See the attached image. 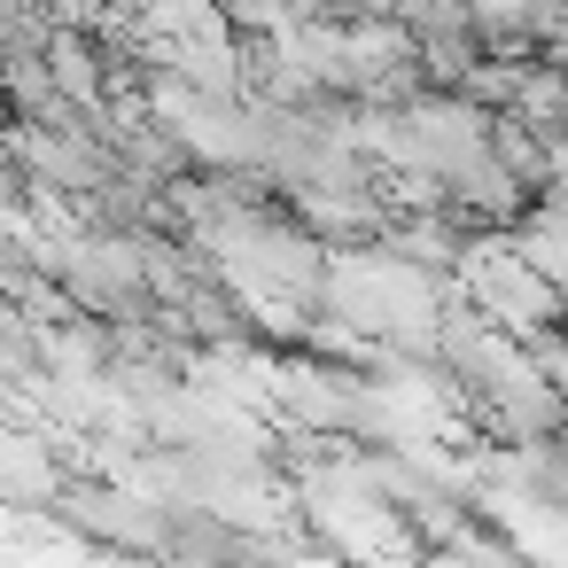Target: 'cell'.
Returning <instances> with one entry per match:
<instances>
[{"mask_svg":"<svg viewBox=\"0 0 568 568\" xmlns=\"http://www.w3.org/2000/svg\"><path fill=\"white\" fill-rule=\"evenodd\" d=\"M71 545L87 552H125V560H156V498L110 467H71L63 490L48 498V514Z\"/></svg>","mask_w":568,"mask_h":568,"instance_id":"6da1fadb","label":"cell"},{"mask_svg":"<svg viewBox=\"0 0 568 568\" xmlns=\"http://www.w3.org/2000/svg\"><path fill=\"white\" fill-rule=\"evenodd\" d=\"M63 475H71V444L48 420L0 428V506H9V514H48Z\"/></svg>","mask_w":568,"mask_h":568,"instance_id":"7a4b0ae2","label":"cell"},{"mask_svg":"<svg viewBox=\"0 0 568 568\" xmlns=\"http://www.w3.org/2000/svg\"><path fill=\"white\" fill-rule=\"evenodd\" d=\"M48 327L40 320H24L17 312V296H0V374L9 382H24L32 397H40V382H48V343H40Z\"/></svg>","mask_w":568,"mask_h":568,"instance_id":"3957f363","label":"cell"},{"mask_svg":"<svg viewBox=\"0 0 568 568\" xmlns=\"http://www.w3.org/2000/svg\"><path fill=\"white\" fill-rule=\"evenodd\" d=\"M521 351H529V358H537V374H545V382L568 397V320H545V327H529V335H521Z\"/></svg>","mask_w":568,"mask_h":568,"instance_id":"277c9868","label":"cell"}]
</instances>
